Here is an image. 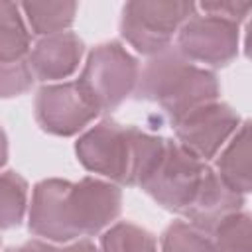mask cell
Returning a JSON list of instances; mask_svg holds the SVG:
<instances>
[{
    "label": "cell",
    "mask_w": 252,
    "mask_h": 252,
    "mask_svg": "<svg viewBox=\"0 0 252 252\" xmlns=\"http://www.w3.org/2000/svg\"><path fill=\"white\" fill-rule=\"evenodd\" d=\"M242 120L244 118L228 102L219 98L187 112L177 122H173V140L209 163L232 138Z\"/></svg>",
    "instance_id": "9c48e42d"
},
{
    "label": "cell",
    "mask_w": 252,
    "mask_h": 252,
    "mask_svg": "<svg viewBox=\"0 0 252 252\" xmlns=\"http://www.w3.org/2000/svg\"><path fill=\"white\" fill-rule=\"evenodd\" d=\"M59 252H100V248L89 238H77L75 242L59 248Z\"/></svg>",
    "instance_id": "7402d4cb"
},
{
    "label": "cell",
    "mask_w": 252,
    "mask_h": 252,
    "mask_svg": "<svg viewBox=\"0 0 252 252\" xmlns=\"http://www.w3.org/2000/svg\"><path fill=\"white\" fill-rule=\"evenodd\" d=\"M98 116L100 110L77 79L41 85L33 96V118L37 126L51 136H79Z\"/></svg>",
    "instance_id": "ba28073f"
},
{
    "label": "cell",
    "mask_w": 252,
    "mask_h": 252,
    "mask_svg": "<svg viewBox=\"0 0 252 252\" xmlns=\"http://www.w3.org/2000/svg\"><path fill=\"white\" fill-rule=\"evenodd\" d=\"M35 77L30 61L0 63V98H14L32 91Z\"/></svg>",
    "instance_id": "d6986e66"
},
{
    "label": "cell",
    "mask_w": 252,
    "mask_h": 252,
    "mask_svg": "<svg viewBox=\"0 0 252 252\" xmlns=\"http://www.w3.org/2000/svg\"><path fill=\"white\" fill-rule=\"evenodd\" d=\"M8 152H10V148H8V136H6L4 128L0 126V169L8 161Z\"/></svg>",
    "instance_id": "603a6c76"
},
{
    "label": "cell",
    "mask_w": 252,
    "mask_h": 252,
    "mask_svg": "<svg viewBox=\"0 0 252 252\" xmlns=\"http://www.w3.org/2000/svg\"><path fill=\"white\" fill-rule=\"evenodd\" d=\"M187 61L205 69L228 67L240 51V26L213 16L197 12L185 20L175 35L173 45Z\"/></svg>",
    "instance_id": "52a82bcc"
},
{
    "label": "cell",
    "mask_w": 252,
    "mask_h": 252,
    "mask_svg": "<svg viewBox=\"0 0 252 252\" xmlns=\"http://www.w3.org/2000/svg\"><path fill=\"white\" fill-rule=\"evenodd\" d=\"M138 100L158 104L169 124L187 112L220 98V83L215 71L187 61L173 45L148 57L140 67L134 94Z\"/></svg>",
    "instance_id": "3957f363"
},
{
    "label": "cell",
    "mask_w": 252,
    "mask_h": 252,
    "mask_svg": "<svg viewBox=\"0 0 252 252\" xmlns=\"http://www.w3.org/2000/svg\"><path fill=\"white\" fill-rule=\"evenodd\" d=\"M87 53L85 41L75 32H61L55 35L37 37L30 49V67L35 81L61 83L77 73Z\"/></svg>",
    "instance_id": "30bf717a"
},
{
    "label": "cell",
    "mask_w": 252,
    "mask_h": 252,
    "mask_svg": "<svg viewBox=\"0 0 252 252\" xmlns=\"http://www.w3.org/2000/svg\"><path fill=\"white\" fill-rule=\"evenodd\" d=\"M215 252H252V217L236 211L220 219L209 232Z\"/></svg>",
    "instance_id": "e0dca14e"
},
{
    "label": "cell",
    "mask_w": 252,
    "mask_h": 252,
    "mask_svg": "<svg viewBox=\"0 0 252 252\" xmlns=\"http://www.w3.org/2000/svg\"><path fill=\"white\" fill-rule=\"evenodd\" d=\"M100 252H159L158 238L132 220H116L98 236Z\"/></svg>",
    "instance_id": "2e32d148"
},
{
    "label": "cell",
    "mask_w": 252,
    "mask_h": 252,
    "mask_svg": "<svg viewBox=\"0 0 252 252\" xmlns=\"http://www.w3.org/2000/svg\"><path fill=\"white\" fill-rule=\"evenodd\" d=\"M163 148V136L102 118L79 134L75 156L87 171L118 187H140L159 161Z\"/></svg>",
    "instance_id": "7a4b0ae2"
},
{
    "label": "cell",
    "mask_w": 252,
    "mask_h": 252,
    "mask_svg": "<svg viewBox=\"0 0 252 252\" xmlns=\"http://www.w3.org/2000/svg\"><path fill=\"white\" fill-rule=\"evenodd\" d=\"M20 10L33 37L69 32L75 24L77 2H22Z\"/></svg>",
    "instance_id": "5bb4252c"
},
{
    "label": "cell",
    "mask_w": 252,
    "mask_h": 252,
    "mask_svg": "<svg viewBox=\"0 0 252 252\" xmlns=\"http://www.w3.org/2000/svg\"><path fill=\"white\" fill-rule=\"evenodd\" d=\"M140 77V61L128 47L118 41H102L94 45L85 59L77 83L85 89L96 108L102 112L116 110L136 91Z\"/></svg>",
    "instance_id": "5b68a950"
},
{
    "label": "cell",
    "mask_w": 252,
    "mask_h": 252,
    "mask_svg": "<svg viewBox=\"0 0 252 252\" xmlns=\"http://www.w3.org/2000/svg\"><path fill=\"white\" fill-rule=\"evenodd\" d=\"M211 171L213 167L207 161L193 156L173 138H165L163 154L140 189L161 209L183 219L197 201Z\"/></svg>",
    "instance_id": "277c9868"
},
{
    "label": "cell",
    "mask_w": 252,
    "mask_h": 252,
    "mask_svg": "<svg viewBox=\"0 0 252 252\" xmlns=\"http://www.w3.org/2000/svg\"><path fill=\"white\" fill-rule=\"evenodd\" d=\"M195 10L193 2L130 0L120 12V37L140 55H158L173 45L179 28Z\"/></svg>",
    "instance_id": "8992f818"
},
{
    "label": "cell",
    "mask_w": 252,
    "mask_h": 252,
    "mask_svg": "<svg viewBox=\"0 0 252 252\" xmlns=\"http://www.w3.org/2000/svg\"><path fill=\"white\" fill-rule=\"evenodd\" d=\"M244 209V195L232 191L230 187H226L222 183V179L217 175V171L213 169L205 187L201 189L197 201L193 203V207L185 213V220L191 222L193 226L201 228L203 232H211V228L224 219L230 213L242 211Z\"/></svg>",
    "instance_id": "8fae6325"
},
{
    "label": "cell",
    "mask_w": 252,
    "mask_h": 252,
    "mask_svg": "<svg viewBox=\"0 0 252 252\" xmlns=\"http://www.w3.org/2000/svg\"><path fill=\"white\" fill-rule=\"evenodd\" d=\"M197 12L203 14H213L224 20H230L234 24H242L248 20L252 2H240V0H211V2H199L195 4Z\"/></svg>",
    "instance_id": "ffe728a7"
},
{
    "label": "cell",
    "mask_w": 252,
    "mask_h": 252,
    "mask_svg": "<svg viewBox=\"0 0 252 252\" xmlns=\"http://www.w3.org/2000/svg\"><path fill=\"white\" fill-rule=\"evenodd\" d=\"M158 248L159 252H215L209 234L185 219L171 220L163 228Z\"/></svg>",
    "instance_id": "ac0fdd59"
},
{
    "label": "cell",
    "mask_w": 252,
    "mask_h": 252,
    "mask_svg": "<svg viewBox=\"0 0 252 252\" xmlns=\"http://www.w3.org/2000/svg\"><path fill=\"white\" fill-rule=\"evenodd\" d=\"M0 246H2V242H0Z\"/></svg>",
    "instance_id": "cb8c5ba5"
},
{
    "label": "cell",
    "mask_w": 252,
    "mask_h": 252,
    "mask_svg": "<svg viewBox=\"0 0 252 252\" xmlns=\"http://www.w3.org/2000/svg\"><path fill=\"white\" fill-rule=\"evenodd\" d=\"M122 189L102 177L79 181L47 177L33 185L28 207V230L47 242H73L96 236L118 220Z\"/></svg>",
    "instance_id": "6da1fadb"
},
{
    "label": "cell",
    "mask_w": 252,
    "mask_h": 252,
    "mask_svg": "<svg viewBox=\"0 0 252 252\" xmlns=\"http://www.w3.org/2000/svg\"><path fill=\"white\" fill-rule=\"evenodd\" d=\"M30 185L14 169L0 171V230L16 228L28 217Z\"/></svg>",
    "instance_id": "9a60e30c"
},
{
    "label": "cell",
    "mask_w": 252,
    "mask_h": 252,
    "mask_svg": "<svg viewBox=\"0 0 252 252\" xmlns=\"http://www.w3.org/2000/svg\"><path fill=\"white\" fill-rule=\"evenodd\" d=\"M33 35L18 2L0 0V63L28 61Z\"/></svg>",
    "instance_id": "4fadbf2b"
},
{
    "label": "cell",
    "mask_w": 252,
    "mask_h": 252,
    "mask_svg": "<svg viewBox=\"0 0 252 252\" xmlns=\"http://www.w3.org/2000/svg\"><path fill=\"white\" fill-rule=\"evenodd\" d=\"M6 252H59V248H55L51 242L41 240V238H30L18 246H10L6 248Z\"/></svg>",
    "instance_id": "44dd1931"
},
{
    "label": "cell",
    "mask_w": 252,
    "mask_h": 252,
    "mask_svg": "<svg viewBox=\"0 0 252 252\" xmlns=\"http://www.w3.org/2000/svg\"><path fill=\"white\" fill-rule=\"evenodd\" d=\"M217 175L226 187L240 195L252 191V167H250V120H242L232 138L222 146L215 158Z\"/></svg>",
    "instance_id": "7c38bea8"
}]
</instances>
